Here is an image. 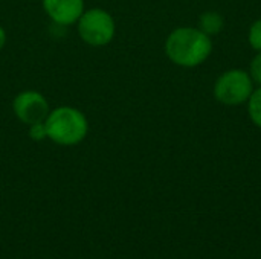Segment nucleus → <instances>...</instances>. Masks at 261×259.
Instances as JSON below:
<instances>
[{
    "mask_svg": "<svg viewBox=\"0 0 261 259\" xmlns=\"http://www.w3.org/2000/svg\"><path fill=\"white\" fill-rule=\"evenodd\" d=\"M211 49V38L196 27H179L170 34L165 43L168 58L184 67L199 66L210 56Z\"/></svg>",
    "mask_w": 261,
    "mask_h": 259,
    "instance_id": "obj_1",
    "label": "nucleus"
},
{
    "mask_svg": "<svg viewBox=\"0 0 261 259\" xmlns=\"http://www.w3.org/2000/svg\"><path fill=\"white\" fill-rule=\"evenodd\" d=\"M46 137L58 145L70 147L80 143L89 130L86 116L72 107H58L44 119Z\"/></svg>",
    "mask_w": 261,
    "mask_h": 259,
    "instance_id": "obj_2",
    "label": "nucleus"
},
{
    "mask_svg": "<svg viewBox=\"0 0 261 259\" xmlns=\"http://www.w3.org/2000/svg\"><path fill=\"white\" fill-rule=\"evenodd\" d=\"M80 37L92 46H104L115 35V21L112 15L99 8L83 12L78 20Z\"/></svg>",
    "mask_w": 261,
    "mask_h": 259,
    "instance_id": "obj_3",
    "label": "nucleus"
},
{
    "mask_svg": "<svg viewBox=\"0 0 261 259\" xmlns=\"http://www.w3.org/2000/svg\"><path fill=\"white\" fill-rule=\"evenodd\" d=\"M252 93V79L245 70L225 72L214 85L216 98L228 105H237L249 99Z\"/></svg>",
    "mask_w": 261,
    "mask_h": 259,
    "instance_id": "obj_4",
    "label": "nucleus"
},
{
    "mask_svg": "<svg viewBox=\"0 0 261 259\" xmlns=\"http://www.w3.org/2000/svg\"><path fill=\"white\" fill-rule=\"evenodd\" d=\"M15 116L26 125H35L44 122L49 114V104L46 98L34 90L21 92L12 102Z\"/></svg>",
    "mask_w": 261,
    "mask_h": 259,
    "instance_id": "obj_5",
    "label": "nucleus"
},
{
    "mask_svg": "<svg viewBox=\"0 0 261 259\" xmlns=\"http://www.w3.org/2000/svg\"><path fill=\"white\" fill-rule=\"evenodd\" d=\"M46 14L58 24L67 26L80 20L84 12L83 0H43Z\"/></svg>",
    "mask_w": 261,
    "mask_h": 259,
    "instance_id": "obj_6",
    "label": "nucleus"
},
{
    "mask_svg": "<svg viewBox=\"0 0 261 259\" xmlns=\"http://www.w3.org/2000/svg\"><path fill=\"white\" fill-rule=\"evenodd\" d=\"M199 29L206 35L217 34L223 27V17L219 12H205L199 18Z\"/></svg>",
    "mask_w": 261,
    "mask_h": 259,
    "instance_id": "obj_7",
    "label": "nucleus"
},
{
    "mask_svg": "<svg viewBox=\"0 0 261 259\" xmlns=\"http://www.w3.org/2000/svg\"><path fill=\"white\" fill-rule=\"evenodd\" d=\"M248 108H249V116H251L252 122L261 128V87L251 93Z\"/></svg>",
    "mask_w": 261,
    "mask_h": 259,
    "instance_id": "obj_8",
    "label": "nucleus"
},
{
    "mask_svg": "<svg viewBox=\"0 0 261 259\" xmlns=\"http://www.w3.org/2000/svg\"><path fill=\"white\" fill-rule=\"evenodd\" d=\"M249 43L255 50L261 52V18L257 20L249 31Z\"/></svg>",
    "mask_w": 261,
    "mask_h": 259,
    "instance_id": "obj_9",
    "label": "nucleus"
},
{
    "mask_svg": "<svg viewBox=\"0 0 261 259\" xmlns=\"http://www.w3.org/2000/svg\"><path fill=\"white\" fill-rule=\"evenodd\" d=\"M251 78L261 85V52L251 63Z\"/></svg>",
    "mask_w": 261,
    "mask_h": 259,
    "instance_id": "obj_10",
    "label": "nucleus"
},
{
    "mask_svg": "<svg viewBox=\"0 0 261 259\" xmlns=\"http://www.w3.org/2000/svg\"><path fill=\"white\" fill-rule=\"evenodd\" d=\"M29 136L32 140H43L46 137V131H44V124H35V125H31V130H29Z\"/></svg>",
    "mask_w": 261,
    "mask_h": 259,
    "instance_id": "obj_11",
    "label": "nucleus"
},
{
    "mask_svg": "<svg viewBox=\"0 0 261 259\" xmlns=\"http://www.w3.org/2000/svg\"><path fill=\"white\" fill-rule=\"evenodd\" d=\"M5 41H6V34H5V29L0 26V49L5 46Z\"/></svg>",
    "mask_w": 261,
    "mask_h": 259,
    "instance_id": "obj_12",
    "label": "nucleus"
}]
</instances>
